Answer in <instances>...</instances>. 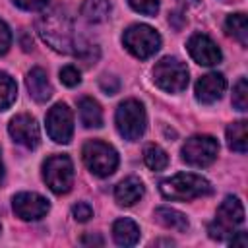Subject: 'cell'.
<instances>
[{"mask_svg": "<svg viewBox=\"0 0 248 248\" xmlns=\"http://www.w3.org/2000/svg\"><path fill=\"white\" fill-rule=\"evenodd\" d=\"M37 31L41 39L54 50L64 54H76L81 46L79 39L76 37L72 19L58 8L48 10L39 16L37 19Z\"/></svg>", "mask_w": 248, "mask_h": 248, "instance_id": "1", "label": "cell"}, {"mask_svg": "<svg viewBox=\"0 0 248 248\" xmlns=\"http://www.w3.org/2000/svg\"><path fill=\"white\" fill-rule=\"evenodd\" d=\"M159 190L165 198L178 200V202H188V200H194V198L213 194L211 184L203 176L194 174V172H178V174L163 180Z\"/></svg>", "mask_w": 248, "mask_h": 248, "instance_id": "2", "label": "cell"}, {"mask_svg": "<svg viewBox=\"0 0 248 248\" xmlns=\"http://www.w3.org/2000/svg\"><path fill=\"white\" fill-rule=\"evenodd\" d=\"M116 130L118 134L128 140V141H134V140H140L145 132V124H147V116H145V108L140 101L136 99H126L118 105L116 108Z\"/></svg>", "mask_w": 248, "mask_h": 248, "instance_id": "3", "label": "cell"}, {"mask_svg": "<svg viewBox=\"0 0 248 248\" xmlns=\"http://www.w3.org/2000/svg\"><path fill=\"white\" fill-rule=\"evenodd\" d=\"M81 155H83V163L85 167L95 174V176H108L116 170L118 167V153L112 145L105 143V141H99V140H89L83 149H81Z\"/></svg>", "mask_w": 248, "mask_h": 248, "instance_id": "4", "label": "cell"}, {"mask_svg": "<svg viewBox=\"0 0 248 248\" xmlns=\"http://www.w3.org/2000/svg\"><path fill=\"white\" fill-rule=\"evenodd\" d=\"M122 43L128 48V52H132L140 60H145L161 48V35L149 25L136 23L124 31Z\"/></svg>", "mask_w": 248, "mask_h": 248, "instance_id": "5", "label": "cell"}, {"mask_svg": "<svg viewBox=\"0 0 248 248\" xmlns=\"http://www.w3.org/2000/svg\"><path fill=\"white\" fill-rule=\"evenodd\" d=\"M153 81L167 93H180L188 85V68L178 58L165 56L153 68Z\"/></svg>", "mask_w": 248, "mask_h": 248, "instance_id": "6", "label": "cell"}, {"mask_svg": "<svg viewBox=\"0 0 248 248\" xmlns=\"http://www.w3.org/2000/svg\"><path fill=\"white\" fill-rule=\"evenodd\" d=\"M244 223V207L238 198L227 196L215 215V221L209 225V236L215 240H225L238 225Z\"/></svg>", "mask_w": 248, "mask_h": 248, "instance_id": "7", "label": "cell"}, {"mask_svg": "<svg viewBox=\"0 0 248 248\" xmlns=\"http://www.w3.org/2000/svg\"><path fill=\"white\" fill-rule=\"evenodd\" d=\"M43 178L54 194L70 192L74 184V165L68 155H50L43 163Z\"/></svg>", "mask_w": 248, "mask_h": 248, "instance_id": "8", "label": "cell"}, {"mask_svg": "<svg viewBox=\"0 0 248 248\" xmlns=\"http://www.w3.org/2000/svg\"><path fill=\"white\" fill-rule=\"evenodd\" d=\"M219 143L211 136H192L182 145V159L192 167H207L215 161Z\"/></svg>", "mask_w": 248, "mask_h": 248, "instance_id": "9", "label": "cell"}, {"mask_svg": "<svg viewBox=\"0 0 248 248\" xmlns=\"http://www.w3.org/2000/svg\"><path fill=\"white\" fill-rule=\"evenodd\" d=\"M46 132L56 143H68L74 134V116L68 105L56 103L46 112Z\"/></svg>", "mask_w": 248, "mask_h": 248, "instance_id": "10", "label": "cell"}, {"mask_svg": "<svg viewBox=\"0 0 248 248\" xmlns=\"http://www.w3.org/2000/svg\"><path fill=\"white\" fill-rule=\"evenodd\" d=\"M10 136L14 138L16 143L27 147V149H35L41 141V134H39V124L31 114H17L10 120L8 126Z\"/></svg>", "mask_w": 248, "mask_h": 248, "instance_id": "11", "label": "cell"}, {"mask_svg": "<svg viewBox=\"0 0 248 248\" xmlns=\"http://www.w3.org/2000/svg\"><path fill=\"white\" fill-rule=\"evenodd\" d=\"M14 211L23 221H37L48 213V202L35 192H19L14 196Z\"/></svg>", "mask_w": 248, "mask_h": 248, "instance_id": "12", "label": "cell"}, {"mask_svg": "<svg viewBox=\"0 0 248 248\" xmlns=\"http://www.w3.org/2000/svg\"><path fill=\"white\" fill-rule=\"evenodd\" d=\"M188 52L190 56L202 64V66H215L221 62V50L219 46L203 33H196L188 41Z\"/></svg>", "mask_w": 248, "mask_h": 248, "instance_id": "13", "label": "cell"}, {"mask_svg": "<svg viewBox=\"0 0 248 248\" xmlns=\"http://www.w3.org/2000/svg\"><path fill=\"white\" fill-rule=\"evenodd\" d=\"M225 87H227V81H225L223 74H217V72L205 74L196 83V99L203 105H211L221 99Z\"/></svg>", "mask_w": 248, "mask_h": 248, "instance_id": "14", "label": "cell"}, {"mask_svg": "<svg viewBox=\"0 0 248 248\" xmlns=\"http://www.w3.org/2000/svg\"><path fill=\"white\" fill-rule=\"evenodd\" d=\"M25 83H27V89H29L31 97L37 103H46L52 97V85H50L48 76H46V72L43 68H33L27 74Z\"/></svg>", "mask_w": 248, "mask_h": 248, "instance_id": "15", "label": "cell"}, {"mask_svg": "<svg viewBox=\"0 0 248 248\" xmlns=\"http://www.w3.org/2000/svg\"><path fill=\"white\" fill-rule=\"evenodd\" d=\"M143 196V184L140 178L136 176H128L124 180H120L114 188V200L120 203V205H134L136 202H140Z\"/></svg>", "mask_w": 248, "mask_h": 248, "instance_id": "16", "label": "cell"}, {"mask_svg": "<svg viewBox=\"0 0 248 248\" xmlns=\"http://www.w3.org/2000/svg\"><path fill=\"white\" fill-rule=\"evenodd\" d=\"M112 236L118 246H134L140 240V227L132 219H118L112 225Z\"/></svg>", "mask_w": 248, "mask_h": 248, "instance_id": "17", "label": "cell"}, {"mask_svg": "<svg viewBox=\"0 0 248 248\" xmlns=\"http://www.w3.org/2000/svg\"><path fill=\"white\" fill-rule=\"evenodd\" d=\"M78 107H79L81 124L85 128H99L103 124V110H101L97 101H93L89 97H83V99H79Z\"/></svg>", "mask_w": 248, "mask_h": 248, "instance_id": "18", "label": "cell"}, {"mask_svg": "<svg viewBox=\"0 0 248 248\" xmlns=\"http://www.w3.org/2000/svg\"><path fill=\"white\" fill-rule=\"evenodd\" d=\"M227 141L232 151L246 153L248 149V124L246 120H238L227 126Z\"/></svg>", "mask_w": 248, "mask_h": 248, "instance_id": "19", "label": "cell"}, {"mask_svg": "<svg viewBox=\"0 0 248 248\" xmlns=\"http://www.w3.org/2000/svg\"><path fill=\"white\" fill-rule=\"evenodd\" d=\"M155 221L161 223L163 227L172 229V231H178V232H184L188 229L186 215L180 213V211H176V209H170V207H157L155 209Z\"/></svg>", "mask_w": 248, "mask_h": 248, "instance_id": "20", "label": "cell"}, {"mask_svg": "<svg viewBox=\"0 0 248 248\" xmlns=\"http://www.w3.org/2000/svg\"><path fill=\"white\" fill-rule=\"evenodd\" d=\"M110 0H85L81 6V16L91 23H101L110 14Z\"/></svg>", "mask_w": 248, "mask_h": 248, "instance_id": "21", "label": "cell"}, {"mask_svg": "<svg viewBox=\"0 0 248 248\" xmlns=\"http://www.w3.org/2000/svg\"><path fill=\"white\" fill-rule=\"evenodd\" d=\"M225 29L229 35H232L242 46L248 45V19L246 14L238 12V14H231L225 21Z\"/></svg>", "mask_w": 248, "mask_h": 248, "instance_id": "22", "label": "cell"}, {"mask_svg": "<svg viewBox=\"0 0 248 248\" xmlns=\"http://www.w3.org/2000/svg\"><path fill=\"white\" fill-rule=\"evenodd\" d=\"M143 161L151 170H163L169 165V155L159 145H147L143 149Z\"/></svg>", "mask_w": 248, "mask_h": 248, "instance_id": "23", "label": "cell"}, {"mask_svg": "<svg viewBox=\"0 0 248 248\" xmlns=\"http://www.w3.org/2000/svg\"><path fill=\"white\" fill-rule=\"evenodd\" d=\"M16 97H17L16 81L8 74L0 72V110H6L16 101Z\"/></svg>", "mask_w": 248, "mask_h": 248, "instance_id": "24", "label": "cell"}, {"mask_svg": "<svg viewBox=\"0 0 248 248\" xmlns=\"http://www.w3.org/2000/svg\"><path fill=\"white\" fill-rule=\"evenodd\" d=\"M232 105L238 108V110H246L248 107V83H246V78H240L232 89Z\"/></svg>", "mask_w": 248, "mask_h": 248, "instance_id": "25", "label": "cell"}, {"mask_svg": "<svg viewBox=\"0 0 248 248\" xmlns=\"http://www.w3.org/2000/svg\"><path fill=\"white\" fill-rule=\"evenodd\" d=\"M128 2L136 12L143 16H155L159 10V0H128Z\"/></svg>", "mask_w": 248, "mask_h": 248, "instance_id": "26", "label": "cell"}, {"mask_svg": "<svg viewBox=\"0 0 248 248\" xmlns=\"http://www.w3.org/2000/svg\"><path fill=\"white\" fill-rule=\"evenodd\" d=\"M60 81H62L64 85H68V87H76V85L81 81V76H79L78 68H74V66H64V68L60 70Z\"/></svg>", "mask_w": 248, "mask_h": 248, "instance_id": "27", "label": "cell"}, {"mask_svg": "<svg viewBox=\"0 0 248 248\" xmlns=\"http://www.w3.org/2000/svg\"><path fill=\"white\" fill-rule=\"evenodd\" d=\"M72 215H74V219H76V221L85 223V221H89V219L93 217V209L89 207V203L79 202V203H76V205L72 207Z\"/></svg>", "mask_w": 248, "mask_h": 248, "instance_id": "28", "label": "cell"}, {"mask_svg": "<svg viewBox=\"0 0 248 248\" xmlns=\"http://www.w3.org/2000/svg\"><path fill=\"white\" fill-rule=\"evenodd\" d=\"M99 85H101V89H103L107 95H114V93L120 89V81H118V78H114V76H107V74L99 79Z\"/></svg>", "mask_w": 248, "mask_h": 248, "instance_id": "29", "label": "cell"}, {"mask_svg": "<svg viewBox=\"0 0 248 248\" xmlns=\"http://www.w3.org/2000/svg\"><path fill=\"white\" fill-rule=\"evenodd\" d=\"M10 45H12V33H10V27L0 19V54H6L10 50Z\"/></svg>", "mask_w": 248, "mask_h": 248, "instance_id": "30", "label": "cell"}, {"mask_svg": "<svg viewBox=\"0 0 248 248\" xmlns=\"http://www.w3.org/2000/svg\"><path fill=\"white\" fill-rule=\"evenodd\" d=\"M14 4L21 10H27V12H35V10H43L48 0H14Z\"/></svg>", "mask_w": 248, "mask_h": 248, "instance_id": "31", "label": "cell"}, {"mask_svg": "<svg viewBox=\"0 0 248 248\" xmlns=\"http://www.w3.org/2000/svg\"><path fill=\"white\" fill-rule=\"evenodd\" d=\"M231 244L232 246H248V236H246V232H234V236L231 238Z\"/></svg>", "mask_w": 248, "mask_h": 248, "instance_id": "32", "label": "cell"}, {"mask_svg": "<svg viewBox=\"0 0 248 248\" xmlns=\"http://www.w3.org/2000/svg\"><path fill=\"white\" fill-rule=\"evenodd\" d=\"M81 242H83V244H99V246H101V244H103V238H101V236H91V234H89V236H83Z\"/></svg>", "mask_w": 248, "mask_h": 248, "instance_id": "33", "label": "cell"}, {"mask_svg": "<svg viewBox=\"0 0 248 248\" xmlns=\"http://www.w3.org/2000/svg\"><path fill=\"white\" fill-rule=\"evenodd\" d=\"M2 178H4V163H2V157H0V184H2Z\"/></svg>", "mask_w": 248, "mask_h": 248, "instance_id": "34", "label": "cell"}, {"mask_svg": "<svg viewBox=\"0 0 248 248\" xmlns=\"http://www.w3.org/2000/svg\"><path fill=\"white\" fill-rule=\"evenodd\" d=\"M0 232H2V227H0Z\"/></svg>", "mask_w": 248, "mask_h": 248, "instance_id": "35", "label": "cell"}]
</instances>
